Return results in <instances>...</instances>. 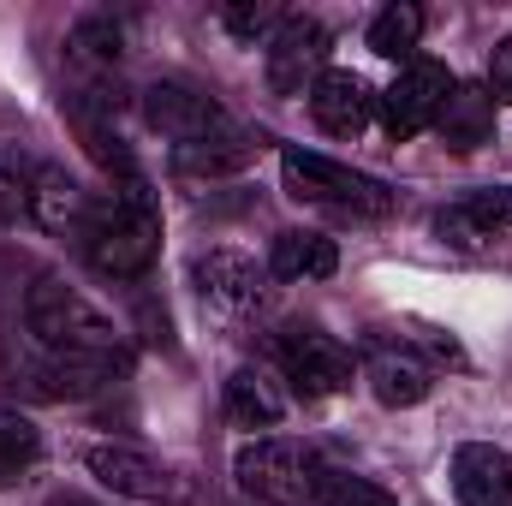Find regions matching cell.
Here are the masks:
<instances>
[{
  "instance_id": "6da1fadb",
  "label": "cell",
  "mask_w": 512,
  "mask_h": 506,
  "mask_svg": "<svg viewBox=\"0 0 512 506\" xmlns=\"http://www.w3.org/2000/svg\"><path fill=\"white\" fill-rule=\"evenodd\" d=\"M126 370H131L126 352H60V346H42L30 328L0 334V376L24 399H54V405L90 399V393L126 381Z\"/></svg>"
},
{
  "instance_id": "7a4b0ae2",
  "label": "cell",
  "mask_w": 512,
  "mask_h": 506,
  "mask_svg": "<svg viewBox=\"0 0 512 506\" xmlns=\"http://www.w3.org/2000/svg\"><path fill=\"white\" fill-rule=\"evenodd\" d=\"M78 245L96 262V274H108V280H137V274H149V262L161 256V209H155L149 185L131 179L120 191L96 197V209H90Z\"/></svg>"
},
{
  "instance_id": "3957f363",
  "label": "cell",
  "mask_w": 512,
  "mask_h": 506,
  "mask_svg": "<svg viewBox=\"0 0 512 506\" xmlns=\"http://www.w3.org/2000/svg\"><path fill=\"white\" fill-rule=\"evenodd\" d=\"M24 328L42 340V346H60V352H126L120 346V328L66 280H36L30 298H24Z\"/></svg>"
},
{
  "instance_id": "277c9868",
  "label": "cell",
  "mask_w": 512,
  "mask_h": 506,
  "mask_svg": "<svg viewBox=\"0 0 512 506\" xmlns=\"http://www.w3.org/2000/svg\"><path fill=\"white\" fill-rule=\"evenodd\" d=\"M233 483L251 495L256 506H304L316 501V483H322V465L304 441H286V435H262L245 441L233 453Z\"/></svg>"
},
{
  "instance_id": "5b68a950",
  "label": "cell",
  "mask_w": 512,
  "mask_h": 506,
  "mask_svg": "<svg viewBox=\"0 0 512 506\" xmlns=\"http://www.w3.org/2000/svg\"><path fill=\"white\" fill-rule=\"evenodd\" d=\"M280 179H286V197H298V203H328V209H346V215H393L399 209L393 185L346 167V161L310 155V149H286Z\"/></svg>"
},
{
  "instance_id": "8992f818",
  "label": "cell",
  "mask_w": 512,
  "mask_h": 506,
  "mask_svg": "<svg viewBox=\"0 0 512 506\" xmlns=\"http://www.w3.org/2000/svg\"><path fill=\"white\" fill-rule=\"evenodd\" d=\"M84 471H90L108 495H120V501H143V506H185L191 501V483H185L179 471H167L161 459L137 453L126 441H96V447H84Z\"/></svg>"
},
{
  "instance_id": "52a82bcc",
  "label": "cell",
  "mask_w": 512,
  "mask_h": 506,
  "mask_svg": "<svg viewBox=\"0 0 512 506\" xmlns=\"http://www.w3.org/2000/svg\"><path fill=\"white\" fill-rule=\"evenodd\" d=\"M453 90H459V78H453L441 60H411L382 96H376L387 137H393V143H411L417 131H429L435 120H441V108H447Z\"/></svg>"
},
{
  "instance_id": "ba28073f",
  "label": "cell",
  "mask_w": 512,
  "mask_h": 506,
  "mask_svg": "<svg viewBox=\"0 0 512 506\" xmlns=\"http://www.w3.org/2000/svg\"><path fill=\"white\" fill-rule=\"evenodd\" d=\"M328 24L310 18V12H292L280 18V30L268 36V90L274 96H310V84L328 72Z\"/></svg>"
},
{
  "instance_id": "9c48e42d",
  "label": "cell",
  "mask_w": 512,
  "mask_h": 506,
  "mask_svg": "<svg viewBox=\"0 0 512 506\" xmlns=\"http://www.w3.org/2000/svg\"><path fill=\"white\" fill-rule=\"evenodd\" d=\"M280 364H286V376L298 381V393H310V399L346 393L352 376H358L352 352L334 334H322V328H286L280 334Z\"/></svg>"
},
{
  "instance_id": "30bf717a",
  "label": "cell",
  "mask_w": 512,
  "mask_h": 506,
  "mask_svg": "<svg viewBox=\"0 0 512 506\" xmlns=\"http://www.w3.org/2000/svg\"><path fill=\"white\" fill-rule=\"evenodd\" d=\"M143 120L155 131H167V137H179V143H203V137H215V131L227 126L221 102H215L209 90L185 84V78L149 84V90H143Z\"/></svg>"
},
{
  "instance_id": "8fae6325",
  "label": "cell",
  "mask_w": 512,
  "mask_h": 506,
  "mask_svg": "<svg viewBox=\"0 0 512 506\" xmlns=\"http://www.w3.org/2000/svg\"><path fill=\"white\" fill-rule=\"evenodd\" d=\"M96 197L60 167V161H36V191H30V221L54 239H84V221H90Z\"/></svg>"
},
{
  "instance_id": "7c38bea8",
  "label": "cell",
  "mask_w": 512,
  "mask_h": 506,
  "mask_svg": "<svg viewBox=\"0 0 512 506\" xmlns=\"http://www.w3.org/2000/svg\"><path fill=\"white\" fill-rule=\"evenodd\" d=\"M364 381H370V393L393 405V411H405V405H423L429 399V364L411 352V346H399V340H370L364 346Z\"/></svg>"
},
{
  "instance_id": "4fadbf2b",
  "label": "cell",
  "mask_w": 512,
  "mask_h": 506,
  "mask_svg": "<svg viewBox=\"0 0 512 506\" xmlns=\"http://www.w3.org/2000/svg\"><path fill=\"white\" fill-rule=\"evenodd\" d=\"M310 114H316V126L328 131V137H358V131L370 126V114H376V90L358 72L328 66L310 84Z\"/></svg>"
},
{
  "instance_id": "5bb4252c",
  "label": "cell",
  "mask_w": 512,
  "mask_h": 506,
  "mask_svg": "<svg viewBox=\"0 0 512 506\" xmlns=\"http://www.w3.org/2000/svg\"><path fill=\"white\" fill-rule=\"evenodd\" d=\"M453 495L459 506H512V453L495 441H465L453 453Z\"/></svg>"
},
{
  "instance_id": "9a60e30c",
  "label": "cell",
  "mask_w": 512,
  "mask_h": 506,
  "mask_svg": "<svg viewBox=\"0 0 512 506\" xmlns=\"http://www.w3.org/2000/svg\"><path fill=\"white\" fill-rule=\"evenodd\" d=\"M197 286H203V298H215V304H227V310H256L262 304V268H256L245 251H209V256H197Z\"/></svg>"
},
{
  "instance_id": "2e32d148",
  "label": "cell",
  "mask_w": 512,
  "mask_h": 506,
  "mask_svg": "<svg viewBox=\"0 0 512 506\" xmlns=\"http://www.w3.org/2000/svg\"><path fill=\"white\" fill-rule=\"evenodd\" d=\"M441 143L453 149V155H471V149H483L489 137H495V102H489V90L483 84H459L453 96H447V108H441Z\"/></svg>"
},
{
  "instance_id": "e0dca14e",
  "label": "cell",
  "mask_w": 512,
  "mask_h": 506,
  "mask_svg": "<svg viewBox=\"0 0 512 506\" xmlns=\"http://www.w3.org/2000/svg\"><path fill=\"white\" fill-rule=\"evenodd\" d=\"M340 268V251L328 233H274V251H268V274L274 280H328Z\"/></svg>"
},
{
  "instance_id": "ac0fdd59",
  "label": "cell",
  "mask_w": 512,
  "mask_h": 506,
  "mask_svg": "<svg viewBox=\"0 0 512 506\" xmlns=\"http://www.w3.org/2000/svg\"><path fill=\"white\" fill-rule=\"evenodd\" d=\"M227 417L239 423V429H274L280 417H286V393L268 381V370H233L227 376Z\"/></svg>"
},
{
  "instance_id": "d6986e66",
  "label": "cell",
  "mask_w": 512,
  "mask_h": 506,
  "mask_svg": "<svg viewBox=\"0 0 512 506\" xmlns=\"http://www.w3.org/2000/svg\"><path fill=\"white\" fill-rule=\"evenodd\" d=\"M256 149H262V137L239 126H221L215 137H203V143H179L173 149V167L179 173H233V167H245Z\"/></svg>"
},
{
  "instance_id": "ffe728a7",
  "label": "cell",
  "mask_w": 512,
  "mask_h": 506,
  "mask_svg": "<svg viewBox=\"0 0 512 506\" xmlns=\"http://www.w3.org/2000/svg\"><path fill=\"white\" fill-rule=\"evenodd\" d=\"M120 48H126V30H120L114 18H84V24L72 30V42H66L72 66H78L90 84H102V78L120 66Z\"/></svg>"
},
{
  "instance_id": "44dd1931",
  "label": "cell",
  "mask_w": 512,
  "mask_h": 506,
  "mask_svg": "<svg viewBox=\"0 0 512 506\" xmlns=\"http://www.w3.org/2000/svg\"><path fill=\"white\" fill-rule=\"evenodd\" d=\"M36 459H42V429H36L24 411L0 405V489L24 483V477L36 471Z\"/></svg>"
},
{
  "instance_id": "7402d4cb",
  "label": "cell",
  "mask_w": 512,
  "mask_h": 506,
  "mask_svg": "<svg viewBox=\"0 0 512 506\" xmlns=\"http://www.w3.org/2000/svg\"><path fill=\"white\" fill-rule=\"evenodd\" d=\"M417 36H423V12L411 6V0H393L382 6L376 18H370V54H382V60H417Z\"/></svg>"
},
{
  "instance_id": "603a6c76",
  "label": "cell",
  "mask_w": 512,
  "mask_h": 506,
  "mask_svg": "<svg viewBox=\"0 0 512 506\" xmlns=\"http://www.w3.org/2000/svg\"><path fill=\"white\" fill-rule=\"evenodd\" d=\"M30 191H36V161L18 143H0V227L30 221Z\"/></svg>"
},
{
  "instance_id": "cb8c5ba5",
  "label": "cell",
  "mask_w": 512,
  "mask_h": 506,
  "mask_svg": "<svg viewBox=\"0 0 512 506\" xmlns=\"http://www.w3.org/2000/svg\"><path fill=\"white\" fill-rule=\"evenodd\" d=\"M316 501H322V506H399V501L382 489V483H370V477H352V471H322V483H316Z\"/></svg>"
},
{
  "instance_id": "d4e9b609",
  "label": "cell",
  "mask_w": 512,
  "mask_h": 506,
  "mask_svg": "<svg viewBox=\"0 0 512 506\" xmlns=\"http://www.w3.org/2000/svg\"><path fill=\"white\" fill-rule=\"evenodd\" d=\"M221 24L239 42H262V36L280 30V6L274 0H233V6H221Z\"/></svg>"
},
{
  "instance_id": "484cf974",
  "label": "cell",
  "mask_w": 512,
  "mask_h": 506,
  "mask_svg": "<svg viewBox=\"0 0 512 506\" xmlns=\"http://www.w3.org/2000/svg\"><path fill=\"white\" fill-rule=\"evenodd\" d=\"M459 209H465L489 239H495V227H512V185H483V191H471Z\"/></svg>"
},
{
  "instance_id": "4316f807",
  "label": "cell",
  "mask_w": 512,
  "mask_h": 506,
  "mask_svg": "<svg viewBox=\"0 0 512 506\" xmlns=\"http://www.w3.org/2000/svg\"><path fill=\"white\" fill-rule=\"evenodd\" d=\"M435 233H441V239H453L459 251H477V245L489 239V233H483V227H477L465 209H441V215H435Z\"/></svg>"
},
{
  "instance_id": "83f0119b",
  "label": "cell",
  "mask_w": 512,
  "mask_h": 506,
  "mask_svg": "<svg viewBox=\"0 0 512 506\" xmlns=\"http://www.w3.org/2000/svg\"><path fill=\"white\" fill-rule=\"evenodd\" d=\"M489 102H507L512 108V36L507 42H495V54H489Z\"/></svg>"
},
{
  "instance_id": "f1b7e54d",
  "label": "cell",
  "mask_w": 512,
  "mask_h": 506,
  "mask_svg": "<svg viewBox=\"0 0 512 506\" xmlns=\"http://www.w3.org/2000/svg\"><path fill=\"white\" fill-rule=\"evenodd\" d=\"M54 506H84V501H78V495H60V501H54Z\"/></svg>"
}]
</instances>
